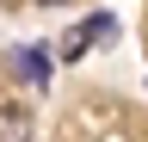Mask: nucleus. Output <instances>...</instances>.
I'll list each match as a JSON object with an SVG mask.
<instances>
[{
	"mask_svg": "<svg viewBox=\"0 0 148 142\" xmlns=\"http://www.w3.org/2000/svg\"><path fill=\"white\" fill-rule=\"evenodd\" d=\"M0 142H31V117H25V105H0Z\"/></svg>",
	"mask_w": 148,
	"mask_h": 142,
	"instance_id": "nucleus-2",
	"label": "nucleus"
},
{
	"mask_svg": "<svg viewBox=\"0 0 148 142\" xmlns=\"http://www.w3.org/2000/svg\"><path fill=\"white\" fill-rule=\"evenodd\" d=\"M105 31H111V19H86L80 31H68V37H62V62H74V56H86V49L99 43Z\"/></svg>",
	"mask_w": 148,
	"mask_h": 142,
	"instance_id": "nucleus-1",
	"label": "nucleus"
},
{
	"mask_svg": "<svg viewBox=\"0 0 148 142\" xmlns=\"http://www.w3.org/2000/svg\"><path fill=\"white\" fill-rule=\"evenodd\" d=\"M43 6H68V0H43Z\"/></svg>",
	"mask_w": 148,
	"mask_h": 142,
	"instance_id": "nucleus-3",
	"label": "nucleus"
}]
</instances>
